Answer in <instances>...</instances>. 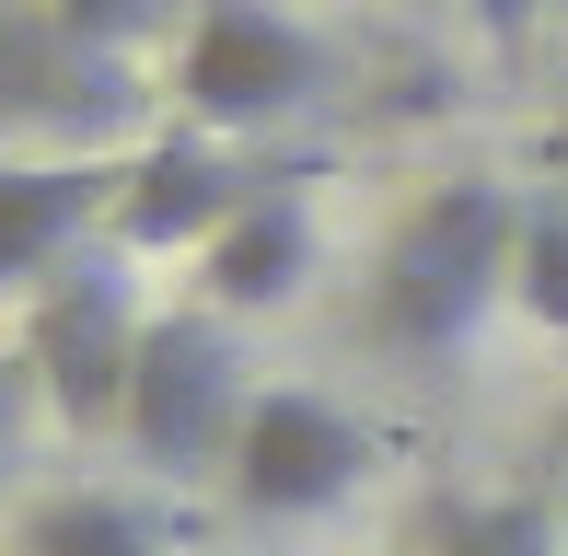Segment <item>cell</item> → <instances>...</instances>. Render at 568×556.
<instances>
[{
    "label": "cell",
    "mask_w": 568,
    "mask_h": 556,
    "mask_svg": "<svg viewBox=\"0 0 568 556\" xmlns=\"http://www.w3.org/2000/svg\"><path fill=\"white\" fill-rule=\"evenodd\" d=\"M510 256H523V197L510 186H487V174L429 186L372 267V337L395 360H453L487 325V301H510Z\"/></svg>",
    "instance_id": "1"
},
{
    "label": "cell",
    "mask_w": 568,
    "mask_h": 556,
    "mask_svg": "<svg viewBox=\"0 0 568 556\" xmlns=\"http://www.w3.org/2000/svg\"><path fill=\"white\" fill-rule=\"evenodd\" d=\"M314 93H325V35L302 12H278V0H197L186 12V47H174L186 128L255 140V128H291Z\"/></svg>",
    "instance_id": "2"
},
{
    "label": "cell",
    "mask_w": 568,
    "mask_h": 556,
    "mask_svg": "<svg viewBox=\"0 0 568 556\" xmlns=\"http://www.w3.org/2000/svg\"><path fill=\"white\" fill-rule=\"evenodd\" d=\"M255 383L232 360V313L210 301H174L140 325V383H128V452L151 475H210L232 464V429H244Z\"/></svg>",
    "instance_id": "3"
},
{
    "label": "cell",
    "mask_w": 568,
    "mask_h": 556,
    "mask_svg": "<svg viewBox=\"0 0 568 556\" xmlns=\"http://www.w3.org/2000/svg\"><path fill=\"white\" fill-rule=\"evenodd\" d=\"M372 464H383L372 418H348L337 394H314V383H267L244 406V429H232L221 487H232L244 522H314V511H337V498H359Z\"/></svg>",
    "instance_id": "4"
},
{
    "label": "cell",
    "mask_w": 568,
    "mask_h": 556,
    "mask_svg": "<svg viewBox=\"0 0 568 556\" xmlns=\"http://www.w3.org/2000/svg\"><path fill=\"white\" fill-rule=\"evenodd\" d=\"M140 301H128L116 256H70L36 290V325H23V360H36L47 406L70 429H128V383H140Z\"/></svg>",
    "instance_id": "5"
},
{
    "label": "cell",
    "mask_w": 568,
    "mask_h": 556,
    "mask_svg": "<svg viewBox=\"0 0 568 556\" xmlns=\"http://www.w3.org/2000/svg\"><path fill=\"white\" fill-rule=\"evenodd\" d=\"M255 197V174L232 163V140L210 128H163V140H140L128 151V174H116V256H210V244L232 233V209Z\"/></svg>",
    "instance_id": "6"
},
{
    "label": "cell",
    "mask_w": 568,
    "mask_h": 556,
    "mask_svg": "<svg viewBox=\"0 0 568 556\" xmlns=\"http://www.w3.org/2000/svg\"><path fill=\"white\" fill-rule=\"evenodd\" d=\"M116 174L93 151H0V290L59 278L93 220H116Z\"/></svg>",
    "instance_id": "7"
},
{
    "label": "cell",
    "mask_w": 568,
    "mask_h": 556,
    "mask_svg": "<svg viewBox=\"0 0 568 556\" xmlns=\"http://www.w3.org/2000/svg\"><path fill=\"white\" fill-rule=\"evenodd\" d=\"M314 256H325L314 244V197L267 174V186L232 209V233L197 256V301H210V313H278V301H302Z\"/></svg>",
    "instance_id": "8"
},
{
    "label": "cell",
    "mask_w": 568,
    "mask_h": 556,
    "mask_svg": "<svg viewBox=\"0 0 568 556\" xmlns=\"http://www.w3.org/2000/svg\"><path fill=\"white\" fill-rule=\"evenodd\" d=\"M12 556H163V534H151V511L116 498V487H59V498L23 511Z\"/></svg>",
    "instance_id": "9"
},
{
    "label": "cell",
    "mask_w": 568,
    "mask_h": 556,
    "mask_svg": "<svg viewBox=\"0 0 568 556\" xmlns=\"http://www.w3.org/2000/svg\"><path fill=\"white\" fill-rule=\"evenodd\" d=\"M510 301H523L534 325H557V337H568V186L523 197V256H510Z\"/></svg>",
    "instance_id": "10"
},
{
    "label": "cell",
    "mask_w": 568,
    "mask_h": 556,
    "mask_svg": "<svg viewBox=\"0 0 568 556\" xmlns=\"http://www.w3.org/2000/svg\"><path fill=\"white\" fill-rule=\"evenodd\" d=\"M174 12H197V0H47L59 47H82V59H140Z\"/></svg>",
    "instance_id": "11"
},
{
    "label": "cell",
    "mask_w": 568,
    "mask_h": 556,
    "mask_svg": "<svg viewBox=\"0 0 568 556\" xmlns=\"http://www.w3.org/2000/svg\"><path fill=\"white\" fill-rule=\"evenodd\" d=\"M442 556H557V511L546 498H464L442 522Z\"/></svg>",
    "instance_id": "12"
},
{
    "label": "cell",
    "mask_w": 568,
    "mask_h": 556,
    "mask_svg": "<svg viewBox=\"0 0 568 556\" xmlns=\"http://www.w3.org/2000/svg\"><path fill=\"white\" fill-rule=\"evenodd\" d=\"M546 12H557V0H476V23H487V47H499V59H534Z\"/></svg>",
    "instance_id": "13"
},
{
    "label": "cell",
    "mask_w": 568,
    "mask_h": 556,
    "mask_svg": "<svg viewBox=\"0 0 568 556\" xmlns=\"http://www.w3.org/2000/svg\"><path fill=\"white\" fill-rule=\"evenodd\" d=\"M23 383H36V360H0V464H12V429H23Z\"/></svg>",
    "instance_id": "14"
},
{
    "label": "cell",
    "mask_w": 568,
    "mask_h": 556,
    "mask_svg": "<svg viewBox=\"0 0 568 556\" xmlns=\"http://www.w3.org/2000/svg\"><path fill=\"white\" fill-rule=\"evenodd\" d=\"M546 163H557V186H568V128H557V140H546Z\"/></svg>",
    "instance_id": "15"
}]
</instances>
